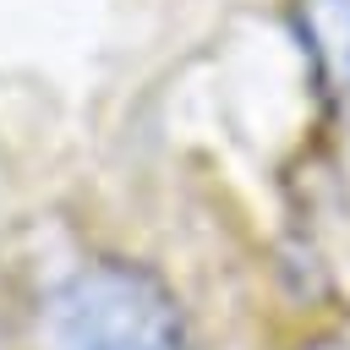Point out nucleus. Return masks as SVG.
Here are the masks:
<instances>
[{"mask_svg":"<svg viewBox=\"0 0 350 350\" xmlns=\"http://www.w3.org/2000/svg\"><path fill=\"white\" fill-rule=\"evenodd\" d=\"M55 350H180V323L142 273H93L60 301Z\"/></svg>","mask_w":350,"mask_h":350,"instance_id":"nucleus-1","label":"nucleus"}]
</instances>
